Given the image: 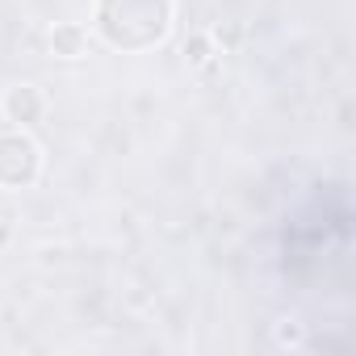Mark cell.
Returning a JSON list of instances; mask_svg holds the SVG:
<instances>
[{"mask_svg": "<svg viewBox=\"0 0 356 356\" xmlns=\"http://www.w3.org/2000/svg\"><path fill=\"white\" fill-rule=\"evenodd\" d=\"M185 55H189L193 63H206V59H210V42H206V38H193V42L185 47Z\"/></svg>", "mask_w": 356, "mask_h": 356, "instance_id": "obj_5", "label": "cell"}, {"mask_svg": "<svg viewBox=\"0 0 356 356\" xmlns=\"http://www.w3.org/2000/svg\"><path fill=\"white\" fill-rule=\"evenodd\" d=\"M84 47H88V30H84V26L63 22V26L51 30V51H55V55H63V59H80Z\"/></svg>", "mask_w": 356, "mask_h": 356, "instance_id": "obj_4", "label": "cell"}, {"mask_svg": "<svg viewBox=\"0 0 356 356\" xmlns=\"http://www.w3.org/2000/svg\"><path fill=\"white\" fill-rule=\"evenodd\" d=\"M281 343H302V327L298 323H289V327H281V335H277Z\"/></svg>", "mask_w": 356, "mask_h": 356, "instance_id": "obj_6", "label": "cell"}, {"mask_svg": "<svg viewBox=\"0 0 356 356\" xmlns=\"http://www.w3.org/2000/svg\"><path fill=\"white\" fill-rule=\"evenodd\" d=\"M0 109H5V118L13 126H34V122L47 118V97L34 84H13L5 97H0Z\"/></svg>", "mask_w": 356, "mask_h": 356, "instance_id": "obj_3", "label": "cell"}, {"mask_svg": "<svg viewBox=\"0 0 356 356\" xmlns=\"http://www.w3.org/2000/svg\"><path fill=\"white\" fill-rule=\"evenodd\" d=\"M172 0H97V34L113 51H151L172 30Z\"/></svg>", "mask_w": 356, "mask_h": 356, "instance_id": "obj_1", "label": "cell"}, {"mask_svg": "<svg viewBox=\"0 0 356 356\" xmlns=\"http://www.w3.org/2000/svg\"><path fill=\"white\" fill-rule=\"evenodd\" d=\"M42 172V151L26 130L0 134V189H30Z\"/></svg>", "mask_w": 356, "mask_h": 356, "instance_id": "obj_2", "label": "cell"}]
</instances>
